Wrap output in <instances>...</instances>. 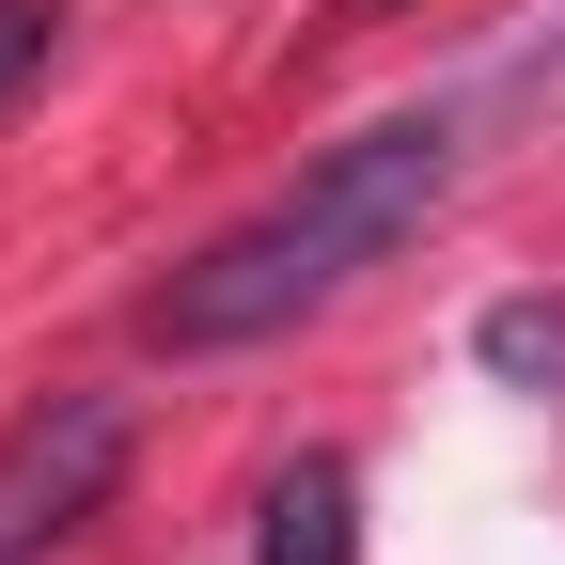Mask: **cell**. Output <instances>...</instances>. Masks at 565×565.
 Here are the masks:
<instances>
[{"instance_id": "cell-1", "label": "cell", "mask_w": 565, "mask_h": 565, "mask_svg": "<svg viewBox=\"0 0 565 565\" xmlns=\"http://www.w3.org/2000/svg\"><path fill=\"white\" fill-rule=\"evenodd\" d=\"M440 189H456V126L440 110H377V126H345L330 158L267 204V221L236 236H204L158 299H141V330L173 345V362H221V345H267V330H299L330 315L362 267H393L424 221H440Z\"/></svg>"}, {"instance_id": "cell-2", "label": "cell", "mask_w": 565, "mask_h": 565, "mask_svg": "<svg viewBox=\"0 0 565 565\" xmlns=\"http://www.w3.org/2000/svg\"><path fill=\"white\" fill-rule=\"evenodd\" d=\"M126 393H32L0 424V565H47L110 487H126Z\"/></svg>"}, {"instance_id": "cell-3", "label": "cell", "mask_w": 565, "mask_h": 565, "mask_svg": "<svg viewBox=\"0 0 565 565\" xmlns=\"http://www.w3.org/2000/svg\"><path fill=\"white\" fill-rule=\"evenodd\" d=\"M252 565H362V471L345 456H299L252 519Z\"/></svg>"}, {"instance_id": "cell-4", "label": "cell", "mask_w": 565, "mask_h": 565, "mask_svg": "<svg viewBox=\"0 0 565 565\" xmlns=\"http://www.w3.org/2000/svg\"><path fill=\"white\" fill-rule=\"evenodd\" d=\"M471 362L503 393H565V299H487L471 315Z\"/></svg>"}, {"instance_id": "cell-5", "label": "cell", "mask_w": 565, "mask_h": 565, "mask_svg": "<svg viewBox=\"0 0 565 565\" xmlns=\"http://www.w3.org/2000/svg\"><path fill=\"white\" fill-rule=\"evenodd\" d=\"M63 17H79V0H0V110H17V95L47 79V47H63Z\"/></svg>"}]
</instances>
